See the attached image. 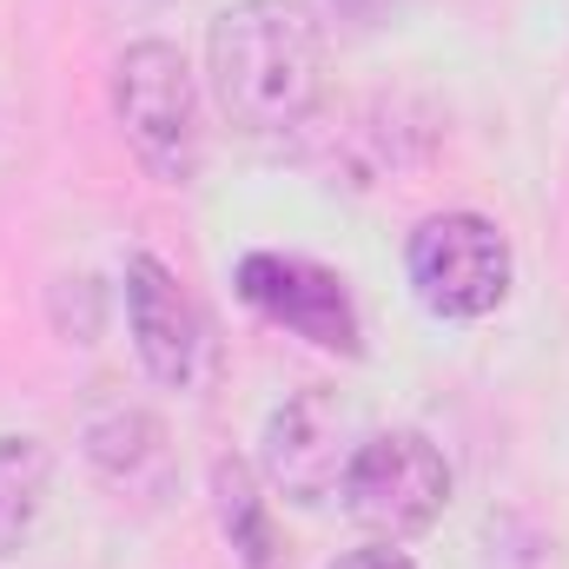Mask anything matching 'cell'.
<instances>
[{"label": "cell", "instance_id": "52a82bcc", "mask_svg": "<svg viewBox=\"0 0 569 569\" xmlns=\"http://www.w3.org/2000/svg\"><path fill=\"white\" fill-rule=\"evenodd\" d=\"M351 450H358V437H351V411L338 405V391L305 385L259 430V477L291 503H325V497H338Z\"/></svg>", "mask_w": 569, "mask_h": 569}, {"label": "cell", "instance_id": "30bf717a", "mask_svg": "<svg viewBox=\"0 0 569 569\" xmlns=\"http://www.w3.org/2000/svg\"><path fill=\"white\" fill-rule=\"evenodd\" d=\"M53 450L27 430H0V557H20L47 517Z\"/></svg>", "mask_w": 569, "mask_h": 569}, {"label": "cell", "instance_id": "3957f363", "mask_svg": "<svg viewBox=\"0 0 569 569\" xmlns=\"http://www.w3.org/2000/svg\"><path fill=\"white\" fill-rule=\"evenodd\" d=\"M338 497H345V517L365 537L411 543L450 503V463H443V450L430 443L425 430H411V425L371 430V437H358Z\"/></svg>", "mask_w": 569, "mask_h": 569}, {"label": "cell", "instance_id": "7a4b0ae2", "mask_svg": "<svg viewBox=\"0 0 569 569\" xmlns=\"http://www.w3.org/2000/svg\"><path fill=\"white\" fill-rule=\"evenodd\" d=\"M113 120L159 186H192L206 159L199 73L172 40H133L113 60Z\"/></svg>", "mask_w": 569, "mask_h": 569}, {"label": "cell", "instance_id": "9c48e42d", "mask_svg": "<svg viewBox=\"0 0 569 569\" xmlns=\"http://www.w3.org/2000/svg\"><path fill=\"white\" fill-rule=\"evenodd\" d=\"M212 517H219L239 569H284V537H279V523H272L266 477L246 457H219L212 463Z\"/></svg>", "mask_w": 569, "mask_h": 569}, {"label": "cell", "instance_id": "277c9868", "mask_svg": "<svg viewBox=\"0 0 569 569\" xmlns=\"http://www.w3.org/2000/svg\"><path fill=\"white\" fill-rule=\"evenodd\" d=\"M405 279H411V298L430 318L470 325V318H490L510 298L517 252H510L503 226L483 219V212H430L405 239Z\"/></svg>", "mask_w": 569, "mask_h": 569}, {"label": "cell", "instance_id": "8fae6325", "mask_svg": "<svg viewBox=\"0 0 569 569\" xmlns=\"http://www.w3.org/2000/svg\"><path fill=\"white\" fill-rule=\"evenodd\" d=\"M331 569H418V563H411L398 543H371V550H345Z\"/></svg>", "mask_w": 569, "mask_h": 569}, {"label": "cell", "instance_id": "6da1fadb", "mask_svg": "<svg viewBox=\"0 0 569 569\" xmlns=\"http://www.w3.org/2000/svg\"><path fill=\"white\" fill-rule=\"evenodd\" d=\"M206 80L239 133H291L325 100V27L305 0H232L206 27Z\"/></svg>", "mask_w": 569, "mask_h": 569}, {"label": "cell", "instance_id": "ba28073f", "mask_svg": "<svg viewBox=\"0 0 569 569\" xmlns=\"http://www.w3.org/2000/svg\"><path fill=\"white\" fill-rule=\"evenodd\" d=\"M80 450H87V470L113 490V497H127V503H166L172 497V483H179V457H172V437L166 425L140 411V405H113V411H100V418H87L80 430Z\"/></svg>", "mask_w": 569, "mask_h": 569}, {"label": "cell", "instance_id": "5b68a950", "mask_svg": "<svg viewBox=\"0 0 569 569\" xmlns=\"http://www.w3.org/2000/svg\"><path fill=\"white\" fill-rule=\"evenodd\" d=\"M127 331L140 351L146 378L166 391H206L219 371V338L199 298L179 284V272L152 252L127 259Z\"/></svg>", "mask_w": 569, "mask_h": 569}, {"label": "cell", "instance_id": "8992f818", "mask_svg": "<svg viewBox=\"0 0 569 569\" xmlns=\"http://www.w3.org/2000/svg\"><path fill=\"white\" fill-rule=\"evenodd\" d=\"M232 291L266 325H279V331L318 345V351H338V358L365 351V318L351 305V284L331 266L305 259V252H246L232 266Z\"/></svg>", "mask_w": 569, "mask_h": 569}, {"label": "cell", "instance_id": "7c38bea8", "mask_svg": "<svg viewBox=\"0 0 569 569\" xmlns=\"http://www.w3.org/2000/svg\"><path fill=\"white\" fill-rule=\"evenodd\" d=\"M391 7H398V0H331V13H338L351 33H371V27H378Z\"/></svg>", "mask_w": 569, "mask_h": 569}]
</instances>
